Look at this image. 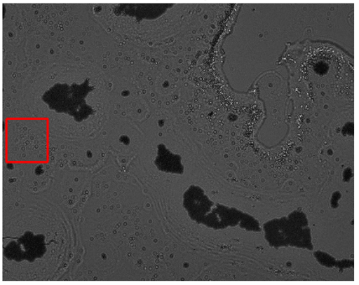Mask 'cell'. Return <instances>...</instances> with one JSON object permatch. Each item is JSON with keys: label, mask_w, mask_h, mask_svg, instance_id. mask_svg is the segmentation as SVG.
I'll list each match as a JSON object with an SVG mask.
<instances>
[{"label": "cell", "mask_w": 359, "mask_h": 285, "mask_svg": "<svg viewBox=\"0 0 359 285\" xmlns=\"http://www.w3.org/2000/svg\"><path fill=\"white\" fill-rule=\"evenodd\" d=\"M184 207L192 220L211 228L236 225L237 214L226 207H215L212 202L196 186H191L184 195Z\"/></svg>", "instance_id": "2"}, {"label": "cell", "mask_w": 359, "mask_h": 285, "mask_svg": "<svg viewBox=\"0 0 359 285\" xmlns=\"http://www.w3.org/2000/svg\"><path fill=\"white\" fill-rule=\"evenodd\" d=\"M289 221V220H288ZM290 225L289 221L283 219V221H275L269 222L265 226V232L268 240L275 246L285 245V242H294L298 240L299 242L308 241L306 237L309 236L308 228L304 227L305 221H300L298 225H294L295 220H290Z\"/></svg>", "instance_id": "4"}, {"label": "cell", "mask_w": 359, "mask_h": 285, "mask_svg": "<svg viewBox=\"0 0 359 285\" xmlns=\"http://www.w3.org/2000/svg\"><path fill=\"white\" fill-rule=\"evenodd\" d=\"M93 90L95 87L90 85L88 78L81 84L56 83L44 92L41 99L48 106L50 110L67 113L80 123L95 112L86 102L87 96Z\"/></svg>", "instance_id": "1"}, {"label": "cell", "mask_w": 359, "mask_h": 285, "mask_svg": "<svg viewBox=\"0 0 359 285\" xmlns=\"http://www.w3.org/2000/svg\"><path fill=\"white\" fill-rule=\"evenodd\" d=\"M46 251L44 235L26 232L23 236L8 243L4 248V256L15 262H34L43 257Z\"/></svg>", "instance_id": "3"}, {"label": "cell", "mask_w": 359, "mask_h": 285, "mask_svg": "<svg viewBox=\"0 0 359 285\" xmlns=\"http://www.w3.org/2000/svg\"><path fill=\"white\" fill-rule=\"evenodd\" d=\"M176 159L177 158L173 154H171L168 150L165 148L161 150L160 148L157 164L160 169L175 172L179 165V162Z\"/></svg>", "instance_id": "5"}]
</instances>
